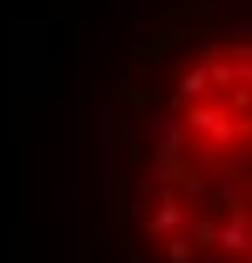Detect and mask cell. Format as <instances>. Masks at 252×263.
<instances>
[{"mask_svg": "<svg viewBox=\"0 0 252 263\" xmlns=\"http://www.w3.org/2000/svg\"><path fill=\"white\" fill-rule=\"evenodd\" d=\"M182 223H187V208H182V197H177V193H161V197H157V213L146 218V233H152V238H172Z\"/></svg>", "mask_w": 252, "mask_h": 263, "instance_id": "obj_1", "label": "cell"}]
</instances>
